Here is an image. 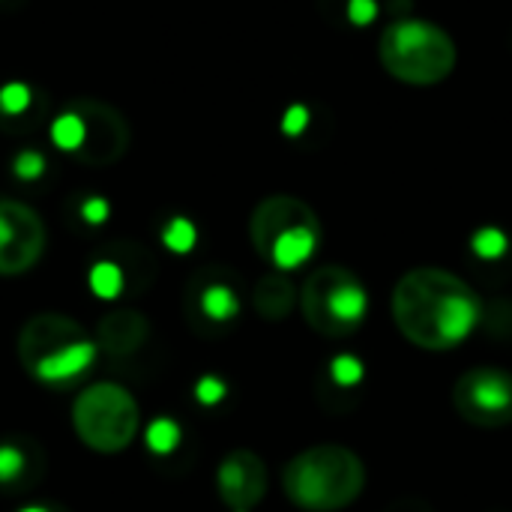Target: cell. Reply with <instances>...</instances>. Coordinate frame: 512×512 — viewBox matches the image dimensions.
<instances>
[{
	"instance_id": "ac0fdd59",
	"label": "cell",
	"mask_w": 512,
	"mask_h": 512,
	"mask_svg": "<svg viewBox=\"0 0 512 512\" xmlns=\"http://www.w3.org/2000/svg\"><path fill=\"white\" fill-rule=\"evenodd\" d=\"M471 249H474V255L483 258V261H498V258L507 255L510 240H507V234H504L501 228L486 225V228H480V231L471 237Z\"/></svg>"
},
{
	"instance_id": "603a6c76",
	"label": "cell",
	"mask_w": 512,
	"mask_h": 512,
	"mask_svg": "<svg viewBox=\"0 0 512 512\" xmlns=\"http://www.w3.org/2000/svg\"><path fill=\"white\" fill-rule=\"evenodd\" d=\"M12 171H15V177H21V180H36V177H42V171H45V156L36 153V150H21V153L15 156V162H12Z\"/></svg>"
},
{
	"instance_id": "7c38bea8",
	"label": "cell",
	"mask_w": 512,
	"mask_h": 512,
	"mask_svg": "<svg viewBox=\"0 0 512 512\" xmlns=\"http://www.w3.org/2000/svg\"><path fill=\"white\" fill-rule=\"evenodd\" d=\"M150 336V321L135 309H114L96 324V345L111 357L135 354Z\"/></svg>"
},
{
	"instance_id": "7a4b0ae2",
	"label": "cell",
	"mask_w": 512,
	"mask_h": 512,
	"mask_svg": "<svg viewBox=\"0 0 512 512\" xmlns=\"http://www.w3.org/2000/svg\"><path fill=\"white\" fill-rule=\"evenodd\" d=\"M282 489L297 510L339 512L363 495L366 465L342 444H315L285 465Z\"/></svg>"
},
{
	"instance_id": "52a82bcc",
	"label": "cell",
	"mask_w": 512,
	"mask_h": 512,
	"mask_svg": "<svg viewBox=\"0 0 512 512\" xmlns=\"http://www.w3.org/2000/svg\"><path fill=\"white\" fill-rule=\"evenodd\" d=\"M72 426L84 447L111 456L138 438L141 411L126 387L114 381H96L75 396Z\"/></svg>"
},
{
	"instance_id": "30bf717a",
	"label": "cell",
	"mask_w": 512,
	"mask_h": 512,
	"mask_svg": "<svg viewBox=\"0 0 512 512\" xmlns=\"http://www.w3.org/2000/svg\"><path fill=\"white\" fill-rule=\"evenodd\" d=\"M84 120V141L75 156L84 165H111L129 147V126L123 114L99 99H81L72 105Z\"/></svg>"
},
{
	"instance_id": "44dd1931",
	"label": "cell",
	"mask_w": 512,
	"mask_h": 512,
	"mask_svg": "<svg viewBox=\"0 0 512 512\" xmlns=\"http://www.w3.org/2000/svg\"><path fill=\"white\" fill-rule=\"evenodd\" d=\"M30 99H33V93L24 81H9L0 87V111L3 114H24L30 108Z\"/></svg>"
},
{
	"instance_id": "277c9868",
	"label": "cell",
	"mask_w": 512,
	"mask_h": 512,
	"mask_svg": "<svg viewBox=\"0 0 512 512\" xmlns=\"http://www.w3.org/2000/svg\"><path fill=\"white\" fill-rule=\"evenodd\" d=\"M318 213L294 195L264 198L249 219V240L255 252L282 273L303 267L321 246Z\"/></svg>"
},
{
	"instance_id": "8992f818",
	"label": "cell",
	"mask_w": 512,
	"mask_h": 512,
	"mask_svg": "<svg viewBox=\"0 0 512 512\" xmlns=\"http://www.w3.org/2000/svg\"><path fill=\"white\" fill-rule=\"evenodd\" d=\"M300 309L315 333L345 339L363 327L369 315V291L348 267L324 264L306 276L300 288Z\"/></svg>"
},
{
	"instance_id": "2e32d148",
	"label": "cell",
	"mask_w": 512,
	"mask_h": 512,
	"mask_svg": "<svg viewBox=\"0 0 512 512\" xmlns=\"http://www.w3.org/2000/svg\"><path fill=\"white\" fill-rule=\"evenodd\" d=\"M51 141L66 150V153H75L84 141V120L75 108L63 111L54 123H51Z\"/></svg>"
},
{
	"instance_id": "ba28073f",
	"label": "cell",
	"mask_w": 512,
	"mask_h": 512,
	"mask_svg": "<svg viewBox=\"0 0 512 512\" xmlns=\"http://www.w3.org/2000/svg\"><path fill=\"white\" fill-rule=\"evenodd\" d=\"M456 414L477 429H504L512 423V372L501 366H474L453 387Z\"/></svg>"
},
{
	"instance_id": "5bb4252c",
	"label": "cell",
	"mask_w": 512,
	"mask_h": 512,
	"mask_svg": "<svg viewBox=\"0 0 512 512\" xmlns=\"http://www.w3.org/2000/svg\"><path fill=\"white\" fill-rule=\"evenodd\" d=\"M201 312L204 318H210L213 324H228L231 318H237L240 312V297L234 294V288H228L225 282H213L201 291Z\"/></svg>"
},
{
	"instance_id": "7402d4cb",
	"label": "cell",
	"mask_w": 512,
	"mask_h": 512,
	"mask_svg": "<svg viewBox=\"0 0 512 512\" xmlns=\"http://www.w3.org/2000/svg\"><path fill=\"white\" fill-rule=\"evenodd\" d=\"M330 375H333V381H336L339 387H354V384H360V381H363L366 369H363V363H360L357 357H351V354H339V357L330 363Z\"/></svg>"
},
{
	"instance_id": "d4e9b609",
	"label": "cell",
	"mask_w": 512,
	"mask_h": 512,
	"mask_svg": "<svg viewBox=\"0 0 512 512\" xmlns=\"http://www.w3.org/2000/svg\"><path fill=\"white\" fill-rule=\"evenodd\" d=\"M306 126H309V108L306 105H291L285 111V117H282V132L297 138V135H303Z\"/></svg>"
},
{
	"instance_id": "4316f807",
	"label": "cell",
	"mask_w": 512,
	"mask_h": 512,
	"mask_svg": "<svg viewBox=\"0 0 512 512\" xmlns=\"http://www.w3.org/2000/svg\"><path fill=\"white\" fill-rule=\"evenodd\" d=\"M81 219L87 225H102L108 219V201L105 198H87L81 204Z\"/></svg>"
},
{
	"instance_id": "5b68a950",
	"label": "cell",
	"mask_w": 512,
	"mask_h": 512,
	"mask_svg": "<svg viewBox=\"0 0 512 512\" xmlns=\"http://www.w3.org/2000/svg\"><path fill=\"white\" fill-rule=\"evenodd\" d=\"M378 57L396 81L432 87L453 75L459 54L444 27L426 18H399L384 27Z\"/></svg>"
},
{
	"instance_id": "4fadbf2b",
	"label": "cell",
	"mask_w": 512,
	"mask_h": 512,
	"mask_svg": "<svg viewBox=\"0 0 512 512\" xmlns=\"http://www.w3.org/2000/svg\"><path fill=\"white\" fill-rule=\"evenodd\" d=\"M297 300H300V294H297L291 276L282 273V270H273V273L261 276L258 285H255V291H252V306H255V312H258L264 321H273V324H276V321H285V318L294 312Z\"/></svg>"
},
{
	"instance_id": "83f0119b",
	"label": "cell",
	"mask_w": 512,
	"mask_h": 512,
	"mask_svg": "<svg viewBox=\"0 0 512 512\" xmlns=\"http://www.w3.org/2000/svg\"><path fill=\"white\" fill-rule=\"evenodd\" d=\"M60 512H69V510H60Z\"/></svg>"
},
{
	"instance_id": "9c48e42d",
	"label": "cell",
	"mask_w": 512,
	"mask_h": 512,
	"mask_svg": "<svg viewBox=\"0 0 512 512\" xmlns=\"http://www.w3.org/2000/svg\"><path fill=\"white\" fill-rule=\"evenodd\" d=\"M48 231L42 216L21 201L0 198V276H21L42 258Z\"/></svg>"
},
{
	"instance_id": "cb8c5ba5",
	"label": "cell",
	"mask_w": 512,
	"mask_h": 512,
	"mask_svg": "<svg viewBox=\"0 0 512 512\" xmlns=\"http://www.w3.org/2000/svg\"><path fill=\"white\" fill-rule=\"evenodd\" d=\"M225 396H228V387H225L219 378H213V375H204V378L195 384V399H198L201 405H219Z\"/></svg>"
},
{
	"instance_id": "d6986e66",
	"label": "cell",
	"mask_w": 512,
	"mask_h": 512,
	"mask_svg": "<svg viewBox=\"0 0 512 512\" xmlns=\"http://www.w3.org/2000/svg\"><path fill=\"white\" fill-rule=\"evenodd\" d=\"M144 441H147V447H150L153 453L168 456V453H174L177 444H180V426H177L174 420H168V417H159V420H153V423L147 426Z\"/></svg>"
},
{
	"instance_id": "3957f363",
	"label": "cell",
	"mask_w": 512,
	"mask_h": 512,
	"mask_svg": "<svg viewBox=\"0 0 512 512\" xmlns=\"http://www.w3.org/2000/svg\"><path fill=\"white\" fill-rule=\"evenodd\" d=\"M96 342L69 315L39 312L18 333V360L42 384H63L90 369Z\"/></svg>"
},
{
	"instance_id": "ffe728a7",
	"label": "cell",
	"mask_w": 512,
	"mask_h": 512,
	"mask_svg": "<svg viewBox=\"0 0 512 512\" xmlns=\"http://www.w3.org/2000/svg\"><path fill=\"white\" fill-rule=\"evenodd\" d=\"M195 240H198V231H195V225H192L189 219H183V216H174V219L165 225V231H162V243H165L171 252H177V255L192 252V249H195Z\"/></svg>"
},
{
	"instance_id": "8fae6325",
	"label": "cell",
	"mask_w": 512,
	"mask_h": 512,
	"mask_svg": "<svg viewBox=\"0 0 512 512\" xmlns=\"http://www.w3.org/2000/svg\"><path fill=\"white\" fill-rule=\"evenodd\" d=\"M216 492L225 507L234 512H249L267 495V465L252 450L228 453L216 468Z\"/></svg>"
},
{
	"instance_id": "e0dca14e",
	"label": "cell",
	"mask_w": 512,
	"mask_h": 512,
	"mask_svg": "<svg viewBox=\"0 0 512 512\" xmlns=\"http://www.w3.org/2000/svg\"><path fill=\"white\" fill-rule=\"evenodd\" d=\"M90 288L102 300H114L123 291V270L114 261H96L90 267Z\"/></svg>"
},
{
	"instance_id": "484cf974",
	"label": "cell",
	"mask_w": 512,
	"mask_h": 512,
	"mask_svg": "<svg viewBox=\"0 0 512 512\" xmlns=\"http://www.w3.org/2000/svg\"><path fill=\"white\" fill-rule=\"evenodd\" d=\"M348 18L357 27H366L378 18V0H348Z\"/></svg>"
},
{
	"instance_id": "9a60e30c",
	"label": "cell",
	"mask_w": 512,
	"mask_h": 512,
	"mask_svg": "<svg viewBox=\"0 0 512 512\" xmlns=\"http://www.w3.org/2000/svg\"><path fill=\"white\" fill-rule=\"evenodd\" d=\"M27 471H30V459H27L24 444H15V441L0 444V486L12 489L24 483Z\"/></svg>"
},
{
	"instance_id": "6da1fadb",
	"label": "cell",
	"mask_w": 512,
	"mask_h": 512,
	"mask_svg": "<svg viewBox=\"0 0 512 512\" xmlns=\"http://www.w3.org/2000/svg\"><path fill=\"white\" fill-rule=\"evenodd\" d=\"M399 333L423 351H453L480 324V294L453 270L417 267L408 270L390 297Z\"/></svg>"
}]
</instances>
